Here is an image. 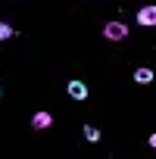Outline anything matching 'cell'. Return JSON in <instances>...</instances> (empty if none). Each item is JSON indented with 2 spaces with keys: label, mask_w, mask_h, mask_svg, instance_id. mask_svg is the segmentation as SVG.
I'll use <instances>...</instances> for the list:
<instances>
[{
  "label": "cell",
  "mask_w": 156,
  "mask_h": 159,
  "mask_svg": "<svg viewBox=\"0 0 156 159\" xmlns=\"http://www.w3.org/2000/svg\"><path fill=\"white\" fill-rule=\"evenodd\" d=\"M103 38H106V41H112V44H119V41H125V38H131V34H128V25H125V22L112 19V22H106V25H103Z\"/></svg>",
  "instance_id": "cell-1"
},
{
  "label": "cell",
  "mask_w": 156,
  "mask_h": 159,
  "mask_svg": "<svg viewBox=\"0 0 156 159\" xmlns=\"http://www.w3.org/2000/svg\"><path fill=\"white\" fill-rule=\"evenodd\" d=\"M137 25H144V28L156 25V3H147V7H140V13H137Z\"/></svg>",
  "instance_id": "cell-2"
},
{
  "label": "cell",
  "mask_w": 156,
  "mask_h": 159,
  "mask_svg": "<svg viewBox=\"0 0 156 159\" xmlns=\"http://www.w3.org/2000/svg\"><path fill=\"white\" fill-rule=\"evenodd\" d=\"M66 91H69L72 100H88V84H85V81H78V78H72V81L66 84Z\"/></svg>",
  "instance_id": "cell-3"
},
{
  "label": "cell",
  "mask_w": 156,
  "mask_h": 159,
  "mask_svg": "<svg viewBox=\"0 0 156 159\" xmlns=\"http://www.w3.org/2000/svg\"><path fill=\"white\" fill-rule=\"evenodd\" d=\"M53 125V116L50 112H34V119H31V128L34 131H44V128H50Z\"/></svg>",
  "instance_id": "cell-4"
},
{
  "label": "cell",
  "mask_w": 156,
  "mask_h": 159,
  "mask_svg": "<svg viewBox=\"0 0 156 159\" xmlns=\"http://www.w3.org/2000/svg\"><path fill=\"white\" fill-rule=\"evenodd\" d=\"M134 81H137V84H150V81H153V69H147V66L134 69Z\"/></svg>",
  "instance_id": "cell-5"
},
{
  "label": "cell",
  "mask_w": 156,
  "mask_h": 159,
  "mask_svg": "<svg viewBox=\"0 0 156 159\" xmlns=\"http://www.w3.org/2000/svg\"><path fill=\"white\" fill-rule=\"evenodd\" d=\"M81 131H85V140H88V143H97V140H100V128H97V125H85Z\"/></svg>",
  "instance_id": "cell-6"
},
{
  "label": "cell",
  "mask_w": 156,
  "mask_h": 159,
  "mask_svg": "<svg viewBox=\"0 0 156 159\" xmlns=\"http://www.w3.org/2000/svg\"><path fill=\"white\" fill-rule=\"evenodd\" d=\"M16 31H13V25H7V22H0V41H7V38H13Z\"/></svg>",
  "instance_id": "cell-7"
},
{
  "label": "cell",
  "mask_w": 156,
  "mask_h": 159,
  "mask_svg": "<svg viewBox=\"0 0 156 159\" xmlns=\"http://www.w3.org/2000/svg\"><path fill=\"white\" fill-rule=\"evenodd\" d=\"M150 147H153V150H156V134H150Z\"/></svg>",
  "instance_id": "cell-8"
}]
</instances>
